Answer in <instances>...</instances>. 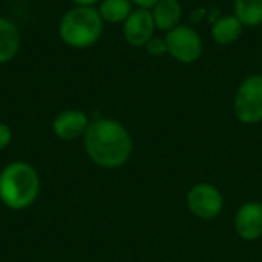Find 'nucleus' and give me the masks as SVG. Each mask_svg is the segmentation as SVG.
Listing matches in <instances>:
<instances>
[{
  "label": "nucleus",
  "instance_id": "obj_1",
  "mask_svg": "<svg viewBox=\"0 0 262 262\" xmlns=\"http://www.w3.org/2000/svg\"><path fill=\"white\" fill-rule=\"evenodd\" d=\"M83 143L88 157L100 167H121L130 157L132 138L127 129L117 120L98 118L89 123Z\"/></svg>",
  "mask_w": 262,
  "mask_h": 262
},
{
  "label": "nucleus",
  "instance_id": "obj_13",
  "mask_svg": "<svg viewBox=\"0 0 262 262\" xmlns=\"http://www.w3.org/2000/svg\"><path fill=\"white\" fill-rule=\"evenodd\" d=\"M97 9L104 23L123 25L135 8L130 0H100Z\"/></svg>",
  "mask_w": 262,
  "mask_h": 262
},
{
  "label": "nucleus",
  "instance_id": "obj_19",
  "mask_svg": "<svg viewBox=\"0 0 262 262\" xmlns=\"http://www.w3.org/2000/svg\"><path fill=\"white\" fill-rule=\"evenodd\" d=\"M74 6H97L100 0H71Z\"/></svg>",
  "mask_w": 262,
  "mask_h": 262
},
{
  "label": "nucleus",
  "instance_id": "obj_4",
  "mask_svg": "<svg viewBox=\"0 0 262 262\" xmlns=\"http://www.w3.org/2000/svg\"><path fill=\"white\" fill-rule=\"evenodd\" d=\"M233 112L244 124L262 121V74H252L241 81L235 94Z\"/></svg>",
  "mask_w": 262,
  "mask_h": 262
},
{
  "label": "nucleus",
  "instance_id": "obj_5",
  "mask_svg": "<svg viewBox=\"0 0 262 262\" xmlns=\"http://www.w3.org/2000/svg\"><path fill=\"white\" fill-rule=\"evenodd\" d=\"M167 45V54L181 64L196 63L203 52L204 43L200 32L189 25H178L164 35Z\"/></svg>",
  "mask_w": 262,
  "mask_h": 262
},
{
  "label": "nucleus",
  "instance_id": "obj_20",
  "mask_svg": "<svg viewBox=\"0 0 262 262\" xmlns=\"http://www.w3.org/2000/svg\"><path fill=\"white\" fill-rule=\"evenodd\" d=\"M26 2H37V0H26Z\"/></svg>",
  "mask_w": 262,
  "mask_h": 262
},
{
  "label": "nucleus",
  "instance_id": "obj_6",
  "mask_svg": "<svg viewBox=\"0 0 262 262\" xmlns=\"http://www.w3.org/2000/svg\"><path fill=\"white\" fill-rule=\"evenodd\" d=\"M123 38L132 48H144L155 35V21L150 9L135 8L121 25Z\"/></svg>",
  "mask_w": 262,
  "mask_h": 262
},
{
  "label": "nucleus",
  "instance_id": "obj_3",
  "mask_svg": "<svg viewBox=\"0 0 262 262\" xmlns=\"http://www.w3.org/2000/svg\"><path fill=\"white\" fill-rule=\"evenodd\" d=\"M40 192V177L28 163L14 161L0 172V201L11 210L31 207Z\"/></svg>",
  "mask_w": 262,
  "mask_h": 262
},
{
  "label": "nucleus",
  "instance_id": "obj_16",
  "mask_svg": "<svg viewBox=\"0 0 262 262\" xmlns=\"http://www.w3.org/2000/svg\"><path fill=\"white\" fill-rule=\"evenodd\" d=\"M11 140H12L11 127L6 123L0 121V150H5L11 144Z\"/></svg>",
  "mask_w": 262,
  "mask_h": 262
},
{
  "label": "nucleus",
  "instance_id": "obj_10",
  "mask_svg": "<svg viewBox=\"0 0 262 262\" xmlns=\"http://www.w3.org/2000/svg\"><path fill=\"white\" fill-rule=\"evenodd\" d=\"M20 28L8 17L0 15V64L11 63L20 52Z\"/></svg>",
  "mask_w": 262,
  "mask_h": 262
},
{
  "label": "nucleus",
  "instance_id": "obj_8",
  "mask_svg": "<svg viewBox=\"0 0 262 262\" xmlns=\"http://www.w3.org/2000/svg\"><path fill=\"white\" fill-rule=\"evenodd\" d=\"M89 118L81 109H64L52 120V132L63 141H72L84 135Z\"/></svg>",
  "mask_w": 262,
  "mask_h": 262
},
{
  "label": "nucleus",
  "instance_id": "obj_14",
  "mask_svg": "<svg viewBox=\"0 0 262 262\" xmlns=\"http://www.w3.org/2000/svg\"><path fill=\"white\" fill-rule=\"evenodd\" d=\"M233 15L244 28L262 25V0H233Z\"/></svg>",
  "mask_w": 262,
  "mask_h": 262
},
{
  "label": "nucleus",
  "instance_id": "obj_11",
  "mask_svg": "<svg viewBox=\"0 0 262 262\" xmlns=\"http://www.w3.org/2000/svg\"><path fill=\"white\" fill-rule=\"evenodd\" d=\"M150 12L155 21V28L161 32H169L181 25L183 5L180 0H160L150 9Z\"/></svg>",
  "mask_w": 262,
  "mask_h": 262
},
{
  "label": "nucleus",
  "instance_id": "obj_17",
  "mask_svg": "<svg viewBox=\"0 0 262 262\" xmlns=\"http://www.w3.org/2000/svg\"><path fill=\"white\" fill-rule=\"evenodd\" d=\"M134 3V6L137 8H144V9H152L160 0H130Z\"/></svg>",
  "mask_w": 262,
  "mask_h": 262
},
{
  "label": "nucleus",
  "instance_id": "obj_15",
  "mask_svg": "<svg viewBox=\"0 0 262 262\" xmlns=\"http://www.w3.org/2000/svg\"><path fill=\"white\" fill-rule=\"evenodd\" d=\"M144 49L152 57H161V55L167 54V45H166L164 35H154L147 41V45L144 46Z\"/></svg>",
  "mask_w": 262,
  "mask_h": 262
},
{
  "label": "nucleus",
  "instance_id": "obj_2",
  "mask_svg": "<svg viewBox=\"0 0 262 262\" xmlns=\"http://www.w3.org/2000/svg\"><path fill=\"white\" fill-rule=\"evenodd\" d=\"M104 21L97 6H72L58 20V37L68 48H92L103 35Z\"/></svg>",
  "mask_w": 262,
  "mask_h": 262
},
{
  "label": "nucleus",
  "instance_id": "obj_18",
  "mask_svg": "<svg viewBox=\"0 0 262 262\" xmlns=\"http://www.w3.org/2000/svg\"><path fill=\"white\" fill-rule=\"evenodd\" d=\"M206 14H207V11L204 9V8H201V9H195L193 12H192V15H190V20L192 21H200L203 17H206Z\"/></svg>",
  "mask_w": 262,
  "mask_h": 262
},
{
  "label": "nucleus",
  "instance_id": "obj_7",
  "mask_svg": "<svg viewBox=\"0 0 262 262\" xmlns=\"http://www.w3.org/2000/svg\"><path fill=\"white\" fill-rule=\"evenodd\" d=\"M189 209L200 218H215L223 209V196L216 187L210 184L195 186L187 196Z\"/></svg>",
  "mask_w": 262,
  "mask_h": 262
},
{
  "label": "nucleus",
  "instance_id": "obj_12",
  "mask_svg": "<svg viewBox=\"0 0 262 262\" xmlns=\"http://www.w3.org/2000/svg\"><path fill=\"white\" fill-rule=\"evenodd\" d=\"M243 31H244L243 23L233 14H226V15H221L215 23H212L210 35L216 45L227 46L239 40V37L243 35Z\"/></svg>",
  "mask_w": 262,
  "mask_h": 262
},
{
  "label": "nucleus",
  "instance_id": "obj_9",
  "mask_svg": "<svg viewBox=\"0 0 262 262\" xmlns=\"http://www.w3.org/2000/svg\"><path fill=\"white\" fill-rule=\"evenodd\" d=\"M235 229L238 235L246 241H255L262 235V204H244L235 218Z\"/></svg>",
  "mask_w": 262,
  "mask_h": 262
}]
</instances>
